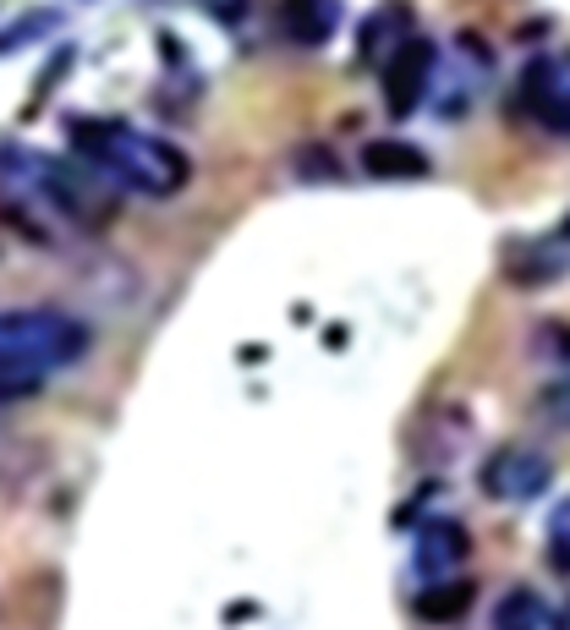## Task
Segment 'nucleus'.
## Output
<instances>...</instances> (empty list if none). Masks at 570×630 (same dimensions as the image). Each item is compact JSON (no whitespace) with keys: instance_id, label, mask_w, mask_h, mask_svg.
I'll return each mask as SVG.
<instances>
[{"instance_id":"ddd939ff","label":"nucleus","mask_w":570,"mask_h":630,"mask_svg":"<svg viewBox=\"0 0 570 630\" xmlns=\"http://www.w3.org/2000/svg\"><path fill=\"white\" fill-rule=\"evenodd\" d=\"M55 22H61V11H55V6H44V11H33V17H17L11 28H0V55H11L17 44H33V39H44Z\"/></svg>"},{"instance_id":"9d476101","label":"nucleus","mask_w":570,"mask_h":630,"mask_svg":"<svg viewBox=\"0 0 570 630\" xmlns=\"http://www.w3.org/2000/svg\"><path fill=\"white\" fill-rule=\"evenodd\" d=\"M281 28L291 44H302V50H318V44H329L335 39V28H340V6H324V0H302V6H285L281 11Z\"/></svg>"},{"instance_id":"423d86ee","label":"nucleus","mask_w":570,"mask_h":630,"mask_svg":"<svg viewBox=\"0 0 570 630\" xmlns=\"http://www.w3.org/2000/svg\"><path fill=\"white\" fill-rule=\"evenodd\" d=\"M466 554H472V532H466L461 521L439 515V521L418 526V543H412V570L423 576V587H433V581L461 576Z\"/></svg>"},{"instance_id":"f3484780","label":"nucleus","mask_w":570,"mask_h":630,"mask_svg":"<svg viewBox=\"0 0 570 630\" xmlns=\"http://www.w3.org/2000/svg\"><path fill=\"white\" fill-rule=\"evenodd\" d=\"M296 170H313V175H340L335 154H296Z\"/></svg>"},{"instance_id":"2eb2a0df","label":"nucleus","mask_w":570,"mask_h":630,"mask_svg":"<svg viewBox=\"0 0 570 630\" xmlns=\"http://www.w3.org/2000/svg\"><path fill=\"white\" fill-rule=\"evenodd\" d=\"M538 412H543V423L570 428V378H560V384H543V395H538Z\"/></svg>"},{"instance_id":"9b49d317","label":"nucleus","mask_w":570,"mask_h":630,"mask_svg":"<svg viewBox=\"0 0 570 630\" xmlns=\"http://www.w3.org/2000/svg\"><path fill=\"white\" fill-rule=\"evenodd\" d=\"M549 604L532 592V587H510L499 604H494V630H549Z\"/></svg>"},{"instance_id":"dca6fc26","label":"nucleus","mask_w":570,"mask_h":630,"mask_svg":"<svg viewBox=\"0 0 570 630\" xmlns=\"http://www.w3.org/2000/svg\"><path fill=\"white\" fill-rule=\"evenodd\" d=\"M538 351H555V362H566L570 367V329L566 323H543V329H538Z\"/></svg>"},{"instance_id":"f257e3e1","label":"nucleus","mask_w":570,"mask_h":630,"mask_svg":"<svg viewBox=\"0 0 570 630\" xmlns=\"http://www.w3.org/2000/svg\"><path fill=\"white\" fill-rule=\"evenodd\" d=\"M66 143L94 175L122 181L142 197H176L192 181V159L159 132H142L127 116H66Z\"/></svg>"},{"instance_id":"1a4fd4ad","label":"nucleus","mask_w":570,"mask_h":630,"mask_svg":"<svg viewBox=\"0 0 570 630\" xmlns=\"http://www.w3.org/2000/svg\"><path fill=\"white\" fill-rule=\"evenodd\" d=\"M477 604V581L472 576H450V581H433L418 592V620L423 626H455V620H466V609Z\"/></svg>"},{"instance_id":"39448f33","label":"nucleus","mask_w":570,"mask_h":630,"mask_svg":"<svg viewBox=\"0 0 570 630\" xmlns=\"http://www.w3.org/2000/svg\"><path fill=\"white\" fill-rule=\"evenodd\" d=\"M433 72H439V44H433V39H418V33L379 66V77H384V110H390L395 121L418 116V105H423L428 88H433Z\"/></svg>"},{"instance_id":"a211bd4d","label":"nucleus","mask_w":570,"mask_h":630,"mask_svg":"<svg viewBox=\"0 0 570 630\" xmlns=\"http://www.w3.org/2000/svg\"><path fill=\"white\" fill-rule=\"evenodd\" d=\"M253 615H258V604H231V609H225L231 626H236V620H253Z\"/></svg>"},{"instance_id":"4468645a","label":"nucleus","mask_w":570,"mask_h":630,"mask_svg":"<svg viewBox=\"0 0 570 630\" xmlns=\"http://www.w3.org/2000/svg\"><path fill=\"white\" fill-rule=\"evenodd\" d=\"M39 389H44V373H33V367H22V362L0 356V406L28 401V395H39Z\"/></svg>"},{"instance_id":"6e6552de","label":"nucleus","mask_w":570,"mask_h":630,"mask_svg":"<svg viewBox=\"0 0 570 630\" xmlns=\"http://www.w3.org/2000/svg\"><path fill=\"white\" fill-rule=\"evenodd\" d=\"M407 39H412V11H407V6H384V11H373V17L362 22V33H357L362 66H384Z\"/></svg>"},{"instance_id":"0eeeda50","label":"nucleus","mask_w":570,"mask_h":630,"mask_svg":"<svg viewBox=\"0 0 570 630\" xmlns=\"http://www.w3.org/2000/svg\"><path fill=\"white\" fill-rule=\"evenodd\" d=\"M362 170L373 181H418V175H428V154L407 138H368L362 143Z\"/></svg>"},{"instance_id":"7ed1b4c3","label":"nucleus","mask_w":570,"mask_h":630,"mask_svg":"<svg viewBox=\"0 0 570 630\" xmlns=\"http://www.w3.org/2000/svg\"><path fill=\"white\" fill-rule=\"evenodd\" d=\"M94 351V329L66 308H17L0 313V356L33 367V373H61L77 367Z\"/></svg>"},{"instance_id":"6ab92c4d","label":"nucleus","mask_w":570,"mask_h":630,"mask_svg":"<svg viewBox=\"0 0 570 630\" xmlns=\"http://www.w3.org/2000/svg\"><path fill=\"white\" fill-rule=\"evenodd\" d=\"M566 132H570V105H566Z\"/></svg>"},{"instance_id":"f03ea898","label":"nucleus","mask_w":570,"mask_h":630,"mask_svg":"<svg viewBox=\"0 0 570 630\" xmlns=\"http://www.w3.org/2000/svg\"><path fill=\"white\" fill-rule=\"evenodd\" d=\"M0 181L33 203H44L50 214H61L66 225H83V231H99L110 214H116V192L105 175H88L77 164L55 154H39L28 143H11L0 138Z\"/></svg>"},{"instance_id":"20e7f679","label":"nucleus","mask_w":570,"mask_h":630,"mask_svg":"<svg viewBox=\"0 0 570 630\" xmlns=\"http://www.w3.org/2000/svg\"><path fill=\"white\" fill-rule=\"evenodd\" d=\"M477 488L494 499V504H532L555 488V456L538 450V445H505L483 461Z\"/></svg>"},{"instance_id":"f8f14e48","label":"nucleus","mask_w":570,"mask_h":630,"mask_svg":"<svg viewBox=\"0 0 570 630\" xmlns=\"http://www.w3.org/2000/svg\"><path fill=\"white\" fill-rule=\"evenodd\" d=\"M543 559L570 576V499H560L555 510H549V532H543Z\"/></svg>"}]
</instances>
